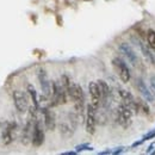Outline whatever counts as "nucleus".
Returning <instances> with one entry per match:
<instances>
[{"label": "nucleus", "mask_w": 155, "mask_h": 155, "mask_svg": "<svg viewBox=\"0 0 155 155\" xmlns=\"http://www.w3.org/2000/svg\"><path fill=\"white\" fill-rule=\"evenodd\" d=\"M68 97H71V99L74 102L75 111L81 117V115L84 112V108H85V94L82 91V87L79 84L72 82L68 90Z\"/></svg>", "instance_id": "1"}, {"label": "nucleus", "mask_w": 155, "mask_h": 155, "mask_svg": "<svg viewBox=\"0 0 155 155\" xmlns=\"http://www.w3.org/2000/svg\"><path fill=\"white\" fill-rule=\"evenodd\" d=\"M53 91H51V106H57L62 105L67 103V90L64 88V86L59 82H53L51 84Z\"/></svg>", "instance_id": "2"}, {"label": "nucleus", "mask_w": 155, "mask_h": 155, "mask_svg": "<svg viewBox=\"0 0 155 155\" xmlns=\"http://www.w3.org/2000/svg\"><path fill=\"white\" fill-rule=\"evenodd\" d=\"M132 109L128 105L121 104L117 109V121L123 128H128L131 124V117H132Z\"/></svg>", "instance_id": "3"}, {"label": "nucleus", "mask_w": 155, "mask_h": 155, "mask_svg": "<svg viewBox=\"0 0 155 155\" xmlns=\"http://www.w3.org/2000/svg\"><path fill=\"white\" fill-rule=\"evenodd\" d=\"M13 103H14V106L18 112L21 113H25L27 112L29 110V98H27V94L23 91H14L13 94Z\"/></svg>", "instance_id": "4"}, {"label": "nucleus", "mask_w": 155, "mask_h": 155, "mask_svg": "<svg viewBox=\"0 0 155 155\" xmlns=\"http://www.w3.org/2000/svg\"><path fill=\"white\" fill-rule=\"evenodd\" d=\"M97 125V109L92 104L87 105L86 109V131L88 134H94Z\"/></svg>", "instance_id": "5"}, {"label": "nucleus", "mask_w": 155, "mask_h": 155, "mask_svg": "<svg viewBox=\"0 0 155 155\" xmlns=\"http://www.w3.org/2000/svg\"><path fill=\"white\" fill-rule=\"evenodd\" d=\"M112 64L116 68V71H117L118 75H119V79L123 82H128L130 80V71L128 68L127 63H125L123 60H121L119 57H115V59L112 60Z\"/></svg>", "instance_id": "6"}, {"label": "nucleus", "mask_w": 155, "mask_h": 155, "mask_svg": "<svg viewBox=\"0 0 155 155\" xmlns=\"http://www.w3.org/2000/svg\"><path fill=\"white\" fill-rule=\"evenodd\" d=\"M17 129V124L14 122H5L3 127V132H1V140L4 144H10L14 140V131Z\"/></svg>", "instance_id": "7"}, {"label": "nucleus", "mask_w": 155, "mask_h": 155, "mask_svg": "<svg viewBox=\"0 0 155 155\" xmlns=\"http://www.w3.org/2000/svg\"><path fill=\"white\" fill-rule=\"evenodd\" d=\"M119 51L127 57L128 61L132 64V66H139L140 64V57L139 55L136 54V51H135L132 49V47L128 43H122L119 45Z\"/></svg>", "instance_id": "8"}, {"label": "nucleus", "mask_w": 155, "mask_h": 155, "mask_svg": "<svg viewBox=\"0 0 155 155\" xmlns=\"http://www.w3.org/2000/svg\"><path fill=\"white\" fill-rule=\"evenodd\" d=\"M131 42L139 48V50H141L142 55L144 56V59L147 60V62L152 63V64H155V56H154V53H152L149 50V47H147L144 44L141 40H139L137 37H131Z\"/></svg>", "instance_id": "9"}, {"label": "nucleus", "mask_w": 155, "mask_h": 155, "mask_svg": "<svg viewBox=\"0 0 155 155\" xmlns=\"http://www.w3.org/2000/svg\"><path fill=\"white\" fill-rule=\"evenodd\" d=\"M88 92H90V95H91V104L95 109H98L100 103H102V94H100V91H99L98 82L91 81L90 85H88Z\"/></svg>", "instance_id": "10"}, {"label": "nucleus", "mask_w": 155, "mask_h": 155, "mask_svg": "<svg viewBox=\"0 0 155 155\" xmlns=\"http://www.w3.org/2000/svg\"><path fill=\"white\" fill-rule=\"evenodd\" d=\"M44 142V130L40 119H37L32 132V144L35 147H41Z\"/></svg>", "instance_id": "11"}, {"label": "nucleus", "mask_w": 155, "mask_h": 155, "mask_svg": "<svg viewBox=\"0 0 155 155\" xmlns=\"http://www.w3.org/2000/svg\"><path fill=\"white\" fill-rule=\"evenodd\" d=\"M38 80H40V84H41V88H42L43 95L47 97V98L51 97L53 87H51V84H50L49 79H48V75H47L44 69H41L40 73H38Z\"/></svg>", "instance_id": "12"}, {"label": "nucleus", "mask_w": 155, "mask_h": 155, "mask_svg": "<svg viewBox=\"0 0 155 155\" xmlns=\"http://www.w3.org/2000/svg\"><path fill=\"white\" fill-rule=\"evenodd\" d=\"M137 90L140 92V94L144 98V100H146L147 103H153L154 102V94L153 92L149 90V87L147 86V84L144 82L143 79H137Z\"/></svg>", "instance_id": "13"}, {"label": "nucleus", "mask_w": 155, "mask_h": 155, "mask_svg": "<svg viewBox=\"0 0 155 155\" xmlns=\"http://www.w3.org/2000/svg\"><path fill=\"white\" fill-rule=\"evenodd\" d=\"M43 116H44V125L47 130L53 131L56 127V119H55V115L49 108H43L42 109Z\"/></svg>", "instance_id": "14"}, {"label": "nucleus", "mask_w": 155, "mask_h": 155, "mask_svg": "<svg viewBox=\"0 0 155 155\" xmlns=\"http://www.w3.org/2000/svg\"><path fill=\"white\" fill-rule=\"evenodd\" d=\"M118 94L121 97L122 103L125 104V105H128L129 108H131L135 111V98L132 97V94L130 92H128L127 90H122V88L118 91Z\"/></svg>", "instance_id": "15"}, {"label": "nucleus", "mask_w": 155, "mask_h": 155, "mask_svg": "<svg viewBox=\"0 0 155 155\" xmlns=\"http://www.w3.org/2000/svg\"><path fill=\"white\" fill-rule=\"evenodd\" d=\"M98 86H99V91L102 94V103H106L108 98L110 97V87L104 80H98Z\"/></svg>", "instance_id": "16"}, {"label": "nucleus", "mask_w": 155, "mask_h": 155, "mask_svg": "<svg viewBox=\"0 0 155 155\" xmlns=\"http://www.w3.org/2000/svg\"><path fill=\"white\" fill-rule=\"evenodd\" d=\"M27 92H29V94H30V97H31V100H32L34 106H35V108H37V109H40V103H38L37 92H36L35 87L32 85H29L27 86Z\"/></svg>", "instance_id": "17"}, {"label": "nucleus", "mask_w": 155, "mask_h": 155, "mask_svg": "<svg viewBox=\"0 0 155 155\" xmlns=\"http://www.w3.org/2000/svg\"><path fill=\"white\" fill-rule=\"evenodd\" d=\"M148 44L150 48L155 49V31L152 30V29L148 31Z\"/></svg>", "instance_id": "18"}, {"label": "nucleus", "mask_w": 155, "mask_h": 155, "mask_svg": "<svg viewBox=\"0 0 155 155\" xmlns=\"http://www.w3.org/2000/svg\"><path fill=\"white\" fill-rule=\"evenodd\" d=\"M75 150H76V153H80L82 150H93V148L90 147L88 143H84V144H79V146H76Z\"/></svg>", "instance_id": "19"}, {"label": "nucleus", "mask_w": 155, "mask_h": 155, "mask_svg": "<svg viewBox=\"0 0 155 155\" xmlns=\"http://www.w3.org/2000/svg\"><path fill=\"white\" fill-rule=\"evenodd\" d=\"M149 84H150V87H152V92L153 94H155V74H153L149 79Z\"/></svg>", "instance_id": "20"}, {"label": "nucleus", "mask_w": 155, "mask_h": 155, "mask_svg": "<svg viewBox=\"0 0 155 155\" xmlns=\"http://www.w3.org/2000/svg\"><path fill=\"white\" fill-rule=\"evenodd\" d=\"M153 137H155V130H153L152 132H149V134H147L146 136L143 137V140L144 141H147V140H150V139H153Z\"/></svg>", "instance_id": "21"}, {"label": "nucleus", "mask_w": 155, "mask_h": 155, "mask_svg": "<svg viewBox=\"0 0 155 155\" xmlns=\"http://www.w3.org/2000/svg\"><path fill=\"white\" fill-rule=\"evenodd\" d=\"M153 148H154V143H152L150 146L148 147V149H147V153H148V154H149V153H152V149H153Z\"/></svg>", "instance_id": "22"}, {"label": "nucleus", "mask_w": 155, "mask_h": 155, "mask_svg": "<svg viewBox=\"0 0 155 155\" xmlns=\"http://www.w3.org/2000/svg\"><path fill=\"white\" fill-rule=\"evenodd\" d=\"M122 150H123V148H117V150H113L112 154H119V153H122Z\"/></svg>", "instance_id": "23"}, {"label": "nucleus", "mask_w": 155, "mask_h": 155, "mask_svg": "<svg viewBox=\"0 0 155 155\" xmlns=\"http://www.w3.org/2000/svg\"><path fill=\"white\" fill-rule=\"evenodd\" d=\"M76 154V150L75 152H66V153H63V155H75Z\"/></svg>", "instance_id": "24"}, {"label": "nucleus", "mask_w": 155, "mask_h": 155, "mask_svg": "<svg viewBox=\"0 0 155 155\" xmlns=\"http://www.w3.org/2000/svg\"><path fill=\"white\" fill-rule=\"evenodd\" d=\"M111 153H112L111 150H105V152H100L99 154H100V155H104V154H111Z\"/></svg>", "instance_id": "25"}, {"label": "nucleus", "mask_w": 155, "mask_h": 155, "mask_svg": "<svg viewBox=\"0 0 155 155\" xmlns=\"http://www.w3.org/2000/svg\"><path fill=\"white\" fill-rule=\"evenodd\" d=\"M154 56H155V53H154Z\"/></svg>", "instance_id": "26"}]
</instances>
